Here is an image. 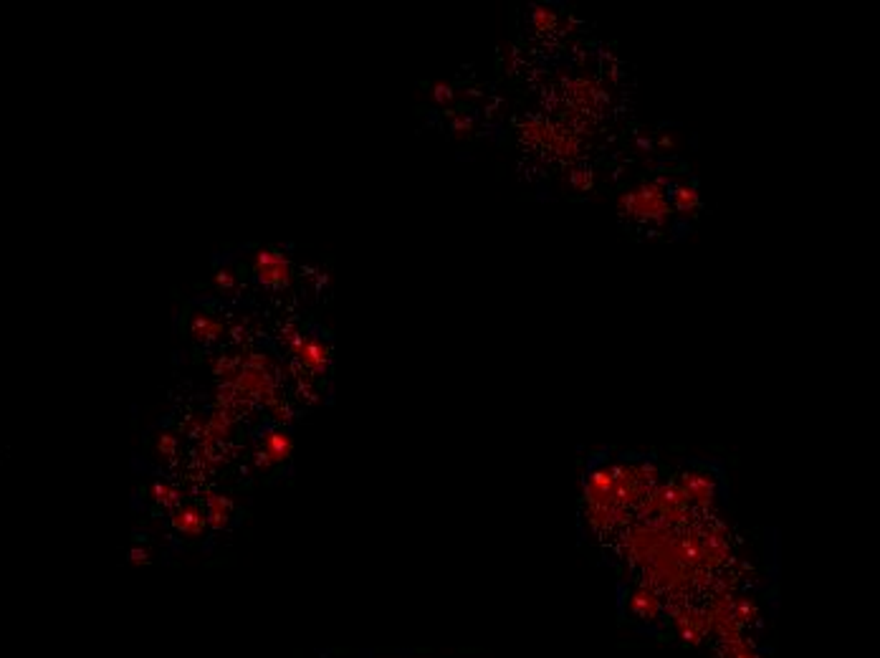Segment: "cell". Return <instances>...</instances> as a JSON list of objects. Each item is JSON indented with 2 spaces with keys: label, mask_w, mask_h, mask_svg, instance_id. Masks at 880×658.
<instances>
[{
  "label": "cell",
  "mask_w": 880,
  "mask_h": 658,
  "mask_svg": "<svg viewBox=\"0 0 880 658\" xmlns=\"http://www.w3.org/2000/svg\"><path fill=\"white\" fill-rule=\"evenodd\" d=\"M455 132L458 134H468L471 132V119H455Z\"/></svg>",
  "instance_id": "9a60e30c"
},
{
  "label": "cell",
  "mask_w": 880,
  "mask_h": 658,
  "mask_svg": "<svg viewBox=\"0 0 880 658\" xmlns=\"http://www.w3.org/2000/svg\"><path fill=\"white\" fill-rule=\"evenodd\" d=\"M228 509H230V502L223 499V496H213L211 499V522L215 527L226 524L228 519Z\"/></svg>",
  "instance_id": "30bf717a"
},
{
  "label": "cell",
  "mask_w": 880,
  "mask_h": 658,
  "mask_svg": "<svg viewBox=\"0 0 880 658\" xmlns=\"http://www.w3.org/2000/svg\"><path fill=\"white\" fill-rule=\"evenodd\" d=\"M627 611L630 615L640 620H658L663 611V603L658 593L653 588H647V585H638V588H632L627 593Z\"/></svg>",
  "instance_id": "3957f363"
},
{
  "label": "cell",
  "mask_w": 880,
  "mask_h": 658,
  "mask_svg": "<svg viewBox=\"0 0 880 658\" xmlns=\"http://www.w3.org/2000/svg\"><path fill=\"white\" fill-rule=\"evenodd\" d=\"M172 524L185 534H200L203 532V514L195 509V507H185V509H180L178 514H175Z\"/></svg>",
  "instance_id": "8992f818"
},
{
  "label": "cell",
  "mask_w": 880,
  "mask_h": 658,
  "mask_svg": "<svg viewBox=\"0 0 880 658\" xmlns=\"http://www.w3.org/2000/svg\"><path fill=\"white\" fill-rule=\"evenodd\" d=\"M215 284H218L220 289H230V286H233V274H230V271H218V274H215Z\"/></svg>",
  "instance_id": "5bb4252c"
},
{
  "label": "cell",
  "mask_w": 880,
  "mask_h": 658,
  "mask_svg": "<svg viewBox=\"0 0 880 658\" xmlns=\"http://www.w3.org/2000/svg\"><path fill=\"white\" fill-rule=\"evenodd\" d=\"M617 211L645 223H665L670 218L668 193L663 182H643L617 198Z\"/></svg>",
  "instance_id": "6da1fadb"
},
{
  "label": "cell",
  "mask_w": 880,
  "mask_h": 658,
  "mask_svg": "<svg viewBox=\"0 0 880 658\" xmlns=\"http://www.w3.org/2000/svg\"><path fill=\"white\" fill-rule=\"evenodd\" d=\"M266 456L271 458V461H283L288 454H291V441H288L286 433L281 431H273L266 436Z\"/></svg>",
  "instance_id": "52a82bcc"
},
{
  "label": "cell",
  "mask_w": 880,
  "mask_h": 658,
  "mask_svg": "<svg viewBox=\"0 0 880 658\" xmlns=\"http://www.w3.org/2000/svg\"><path fill=\"white\" fill-rule=\"evenodd\" d=\"M160 451H162V454H170V451H175V443H172L170 438H162V443H160Z\"/></svg>",
  "instance_id": "2e32d148"
},
{
  "label": "cell",
  "mask_w": 880,
  "mask_h": 658,
  "mask_svg": "<svg viewBox=\"0 0 880 658\" xmlns=\"http://www.w3.org/2000/svg\"><path fill=\"white\" fill-rule=\"evenodd\" d=\"M193 335L197 339H218L223 335V324L213 321L211 317H195L193 319Z\"/></svg>",
  "instance_id": "9c48e42d"
},
{
  "label": "cell",
  "mask_w": 880,
  "mask_h": 658,
  "mask_svg": "<svg viewBox=\"0 0 880 658\" xmlns=\"http://www.w3.org/2000/svg\"><path fill=\"white\" fill-rule=\"evenodd\" d=\"M572 185L579 190H587L592 185V175L584 173V170H577V173H572Z\"/></svg>",
  "instance_id": "7c38bea8"
},
{
  "label": "cell",
  "mask_w": 880,
  "mask_h": 658,
  "mask_svg": "<svg viewBox=\"0 0 880 658\" xmlns=\"http://www.w3.org/2000/svg\"><path fill=\"white\" fill-rule=\"evenodd\" d=\"M433 96H436V102H440V104L451 102V99H453V89L448 87V84H436V87H433Z\"/></svg>",
  "instance_id": "4fadbf2b"
},
{
  "label": "cell",
  "mask_w": 880,
  "mask_h": 658,
  "mask_svg": "<svg viewBox=\"0 0 880 658\" xmlns=\"http://www.w3.org/2000/svg\"><path fill=\"white\" fill-rule=\"evenodd\" d=\"M698 203H701V198H698V190H696L694 185H688V182H680V185H676V188H673V193H670V205H673L676 211H680V213H694L696 208H698Z\"/></svg>",
  "instance_id": "5b68a950"
},
{
  "label": "cell",
  "mask_w": 880,
  "mask_h": 658,
  "mask_svg": "<svg viewBox=\"0 0 880 658\" xmlns=\"http://www.w3.org/2000/svg\"><path fill=\"white\" fill-rule=\"evenodd\" d=\"M152 494H155L157 502H162V504L178 502V491H172V489H167V486H162V484L152 486Z\"/></svg>",
  "instance_id": "8fae6325"
},
{
  "label": "cell",
  "mask_w": 880,
  "mask_h": 658,
  "mask_svg": "<svg viewBox=\"0 0 880 658\" xmlns=\"http://www.w3.org/2000/svg\"><path fill=\"white\" fill-rule=\"evenodd\" d=\"M297 354H299V362H301L306 370H312V372H324L329 365V350L314 337L304 339V342L299 345Z\"/></svg>",
  "instance_id": "277c9868"
},
{
  "label": "cell",
  "mask_w": 880,
  "mask_h": 658,
  "mask_svg": "<svg viewBox=\"0 0 880 658\" xmlns=\"http://www.w3.org/2000/svg\"><path fill=\"white\" fill-rule=\"evenodd\" d=\"M531 23H534V28H537L539 33H552L557 31V25H559V16H557V10L537 6V8L531 10Z\"/></svg>",
  "instance_id": "ba28073f"
},
{
  "label": "cell",
  "mask_w": 880,
  "mask_h": 658,
  "mask_svg": "<svg viewBox=\"0 0 880 658\" xmlns=\"http://www.w3.org/2000/svg\"><path fill=\"white\" fill-rule=\"evenodd\" d=\"M253 268H256L258 282L264 286H286L288 279H291L288 259L281 256L279 251H271V248H264V251L256 253Z\"/></svg>",
  "instance_id": "7a4b0ae2"
}]
</instances>
